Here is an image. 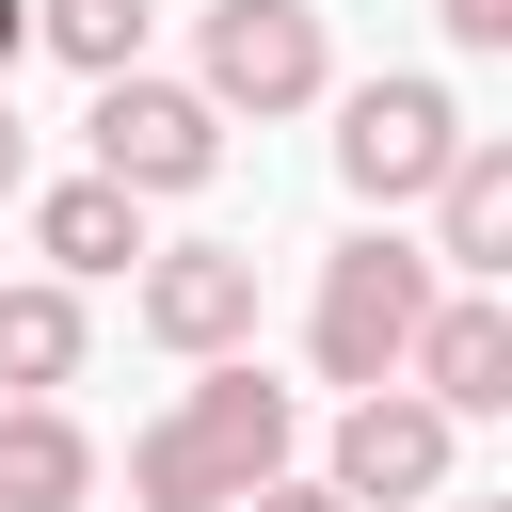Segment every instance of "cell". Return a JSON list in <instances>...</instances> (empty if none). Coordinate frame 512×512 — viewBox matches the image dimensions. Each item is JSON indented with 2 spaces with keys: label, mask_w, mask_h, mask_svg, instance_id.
Masks as SVG:
<instances>
[{
  "label": "cell",
  "mask_w": 512,
  "mask_h": 512,
  "mask_svg": "<svg viewBox=\"0 0 512 512\" xmlns=\"http://www.w3.org/2000/svg\"><path fill=\"white\" fill-rule=\"evenodd\" d=\"M432 512H512V496H432Z\"/></svg>",
  "instance_id": "18"
},
{
  "label": "cell",
  "mask_w": 512,
  "mask_h": 512,
  "mask_svg": "<svg viewBox=\"0 0 512 512\" xmlns=\"http://www.w3.org/2000/svg\"><path fill=\"white\" fill-rule=\"evenodd\" d=\"M448 160H464V96H448V80L400 64V80H352V96H336V176H352L368 208H432Z\"/></svg>",
  "instance_id": "3"
},
{
  "label": "cell",
  "mask_w": 512,
  "mask_h": 512,
  "mask_svg": "<svg viewBox=\"0 0 512 512\" xmlns=\"http://www.w3.org/2000/svg\"><path fill=\"white\" fill-rule=\"evenodd\" d=\"M320 496H336V512H432V496H448V416H432L416 384H368V400L336 416Z\"/></svg>",
  "instance_id": "7"
},
{
  "label": "cell",
  "mask_w": 512,
  "mask_h": 512,
  "mask_svg": "<svg viewBox=\"0 0 512 512\" xmlns=\"http://www.w3.org/2000/svg\"><path fill=\"white\" fill-rule=\"evenodd\" d=\"M128 320H144L160 352L224 368V352H256V256H240V240H144V272H128Z\"/></svg>",
  "instance_id": "6"
},
{
  "label": "cell",
  "mask_w": 512,
  "mask_h": 512,
  "mask_svg": "<svg viewBox=\"0 0 512 512\" xmlns=\"http://www.w3.org/2000/svg\"><path fill=\"white\" fill-rule=\"evenodd\" d=\"M80 352H96V336H80V288H48V272L0 288V400H64Z\"/></svg>",
  "instance_id": "12"
},
{
  "label": "cell",
  "mask_w": 512,
  "mask_h": 512,
  "mask_svg": "<svg viewBox=\"0 0 512 512\" xmlns=\"http://www.w3.org/2000/svg\"><path fill=\"white\" fill-rule=\"evenodd\" d=\"M32 48H64L80 80H128L144 64V0H32Z\"/></svg>",
  "instance_id": "13"
},
{
  "label": "cell",
  "mask_w": 512,
  "mask_h": 512,
  "mask_svg": "<svg viewBox=\"0 0 512 512\" xmlns=\"http://www.w3.org/2000/svg\"><path fill=\"white\" fill-rule=\"evenodd\" d=\"M96 496V432L64 400H0V512H80Z\"/></svg>",
  "instance_id": "11"
},
{
  "label": "cell",
  "mask_w": 512,
  "mask_h": 512,
  "mask_svg": "<svg viewBox=\"0 0 512 512\" xmlns=\"http://www.w3.org/2000/svg\"><path fill=\"white\" fill-rule=\"evenodd\" d=\"M400 384H416L448 432H464V416H512V304H496V288H432V320H416Z\"/></svg>",
  "instance_id": "8"
},
{
  "label": "cell",
  "mask_w": 512,
  "mask_h": 512,
  "mask_svg": "<svg viewBox=\"0 0 512 512\" xmlns=\"http://www.w3.org/2000/svg\"><path fill=\"white\" fill-rule=\"evenodd\" d=\"M432 288H448V272H432L416 240H384V224H368V240H336V256H320V304H304L320 384H352V400H368V384H400V352H416Z\"/></svg>",
  "instance_id": "2"
},
{
  "label": "cell",
  "mask_w": 512,
  "mask_h": 512,
  "mask_svg": "<svg viewBox=\"0 0 512 512\" xmlns=\"http://www.w3.org/2000/svg\"><path fill=\"white\" fill-rule=\"evenodd\" d=\"M32 256H48V288H80V272H144V208H128L112 176H48V192H32Z\"/></svg>",
  "instance_id": "10"
},
{
  "label": "cell",
  "mask_w": 512,
  "mask_h": 512,
  "mask_svg": "<svg viewBox=\"0 0 512 512\" xmlns=\"http://www.w3.org/2000/svg\"><path fill=\"white\" fill-rule=\"evenodd\" d=\"M240 512H336V496H320V480H256Z\"/></svg>",
  "instance_id": "15"
},
{
  "label": "cell",
  "mask_w": 512,
  "mask_h": 512,
  "mask_svg": "<svg viewBox=\"0 0 512 512\" xmlns=\"http://www.w3.org/2000/svg\"><path fill=\"white\" fill-rule=\"evenodd\" d=\"M288 448H304V400H288L256 352H224V368L128 448V496H144V512H240L256 480H288Z\"/></svg>",
  "instance_id": "1"
},
{
  "label": "cell",
  "mask_w": 512,
  "mask_h": 512,
  "mask_svg": "<svg viewBox=\"0 0 512 512\" xmlns=\"http://www.w3.org/2000/svg\"><path fill=\"white\" fill-rule=\"evenodd\" d=\"M16 48H32V0H0V80H16Z\"/></svg>",
  "instance_id": "17"
},
{
  "label": "cell",
  "mask_w": 512,
  "mask_h": 512,
  "mask_svg": "<svg viewBox=\"0 0 512 512\" xmlns=\"http://www.w3.org/2000/svg\"><path fill=\"white\" fill-rule=\"evenodd\" d=\"M432 272H464V288L512 272V144H480V128H464V160L432 176Z\"/></svg>",
  "instance_id": "9"
},
{
  "label": "cell",
  "mask_w": 512,
  "mask_h": 512,
  "mask_svg": "<svg viewBox=\"0 0 512 512\" xmlns=\"http://www.w3.org/2000/svg\"><path fill=\"white\" fill-rule=\"evenodd\" d=\"M80 128H96V176H112L128 208H144V192H208V176H224V112H208L192 80H144V64H128V80H96V112H80Z\"/></svg>",
  "instance_id": "4"
},
{
  "label": "cell",
  "mask_w": 512,
  "mask_h": 512,
  "mask_svg": "<svg viewBox=\"0 0 512 512\" xmlns=\"http://www.w3.org/2000/svg\"><path fill=\"white\" fill-rule=\"evenodd\" d=\"M448 16V48H512V0H432Z\"/></svg>",
  "instance_id": "14"
},
{
  "label": "cell",
  "mask_w": 512,
  "mask_h": 512,
  "mask_svg": "<svg viewBox=\"0 0 512 512\" xmlns=\"http://www.w3.org/2000/svg\"><path fill=\"white\" fill-rule=\"evenodd\" d=\"M0 192H32V128H16V96H0Z\"/></svg>",
  "instance_id": "16"
},
{
  "label": "cell",
  "mask_w": 512,
  "mask_h": 512,
  "mask_svg": "<svg viewBox=\"0 0 512 512\" xmlns=\"http://www.w3.org/2000/svg\"><path fill=\"white\" fill-rule=\"evenodd\" d=\"M208 112H320L336 96V48H320V0H208Z\"/></svg>",
  "instance_id": "5"
}]
</instances>
